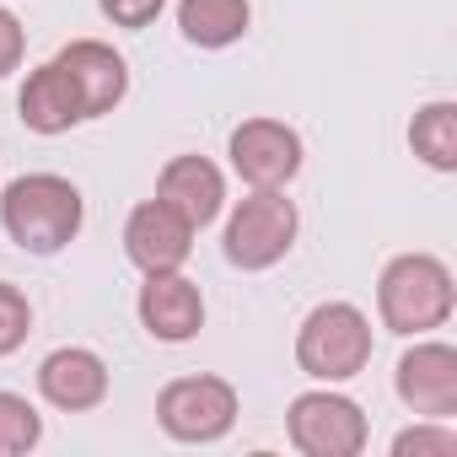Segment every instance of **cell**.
<instances>
[{"instance_id": "cell-1", "label": "cell", "mask_w": 457, "mask_h": 457, "mask_svg": "<svg viewBox=\"0 0 457 457\" xmlns=\"http://www.w3.org/2000/svg\"><path fill=\"white\" fill-rule=\"evenodd\" d=\"M0 226L28 253H60L81 232V188L54 172H28L0 194Z\"/></svg>"}, {"instance_id": "cell-2", "label": "cell", "mask_w": 457, "mask_h": 457, "mask_svg": "<svg viewBox=\"0 0 457 457\" xmlns=\"http://www.w3.org/2000/svg\"><path fill=\"white\" fill-rule=\"evenodd\" d=\"M377 307H382V323L393 334H425V328H441L452 318V275L441 259L430 253H403L382 270V286H377Z\"/></svg>"}, {"instance_id": "cell-3", "label": "cell", "mask_w": 457, "mask_h": 457, "mask_svg": "<svg viewBox=\"0 0 457 457\" xmlns=\"http://www.w3.org/2000/svg\"><path fill=\"white\" fill-rule=\"evenodd\" d=\"M296 361L318 382H350L371 361V323L350 302H323L296 334Z\"/></svg>"}, {"instance_id": "cell-4", "label": "cell", "mask_w": 457, "mask_h": 457, "mask_svg": "<svg viewBox=\"0 0 457 457\" xmlns=\"http://www.w3.org/2000/svg\"><path fill=\"white\" fill-rule=\"evenodd\" d=\"M296 243V204L280 188H253L226 220V259L237 270H270Z\"/></svg>"}, {"instance_id": "cell-5", "label": "cell", "mask_w": 457, "mask_h": 457, "mask_svg": "<svg viewBox=\"0 0 457 457\" xmlns=\"http://www.w3.org/2000/svg\"><path fill=\"white\" fill-rule=\"evenodd\" d=\"M156 420L178 441H215L237 420V393L220 377H178L156 398Z\"/></svg>"}, {"instance_id": "cell-6", "label": "cell", "mask_w": 457, "mask_h": 457, "mask_svg": "<svg viewBox=\"0 0 457 457\" xmlns=\"http://www.w3.org/2000/svg\"><path fill=\"white\" fill-rule=\"evenodd\" d=\"M286 430L307 457H355L366 446V414L339 393H302Z\"/></svg>"}, {"instance_id": "cell-7", "label": "cell", "mask_w": 457, "mask_h": 457, "mask_svg": "<svg viewBox=\"0 0 457 457\" xmlns=\"http://www.w3.org/2000/svg\"><path fill=\"white\" fill-rule=\"evenodd\" d=\"M232 167L253 188H286L302 172V135L280 119H248L232 129Z\"/></svg>"}, {"instance_id": "cell-8", "label": "cell", "mask_w": 457, "mask_h": 457, "mask_svg": "<svg viewBox=\"0 0 457 457\" xmlns=\"http://www.w3.org/2000/svg\"><path fill=\"white\" fill-rule=\"evenodd\" d=\"M54 65L71 76V87H76L87 119L113 113V108L124 103V92H129V71H124V60H119L108 44H97V38H76V44H65V49L54 54Z\"/></svg>"}, {"instance_id": "cell-9", "label": "cell", "mask_w": 457, "mask_h": 457, "mask_svg": "<svg viewBox=\"0 0 457 457\" xmlns=\"http://www.w3.org/2000/svg\"><path fill=\"white\" fill-rule=\"evenodd\" d=\"M398 398L425 420L457 414V350L452 345H414L398 361Z\"/></svg>"}, {"instance_id": "cell-10", "label": "cell", "mask_w": 457, "mask_h": 457, "mask_svg": "<svg viewBox=\"0 0 457 457\" xmlns=\"http://www.w3.org/2000/svg\"><path fill=\"white\" fill-rule=\"evenodd\" d=\"M188 248H194V226H188L172 204H162V199H145V204L129 215V226H124V253H129V264H140L145 275L178 270V264L188 259Z\"/></svg>"}, {"instance_id": "cell-11", "label": "cell", "mask_w": 457, "mask_h": 457, "mask_svg": "<svg viewBox=\"0 0 457 457\" xmlns=\"http://www.w3.org/2000/svg\"><path fill=\"white\" fill-rule=\"evenodd\" d=\"M140 323H145V334L162 339V345H183V339H194L199 323H204L199 286L183 280L178 270H156V275H145V286H140Z\"/></svg>"}, {"instance_id": "cell-12", "label": "cell", "mask_w": 457, "mask_h": 457, "mask_svg": "<svg viewBox=\"0 0 457 457\" xmlns=\"http://www.w3.org/2000/svg\"><path fill=\"white\" fill-rule=\"evenodd\" d=\"M156 199L172 204V210L194 226V232H199V226H210V220L220 215L226 183H220L215 162H204V156H172V162L162 167V178H156Z\"/></svg>"}, {"instance_id": "cell-13", "label": "cell", "mask_w": 457, "mask_h": 457, "mask_svg": "<svg viewBox=\"0 0 457 457\" xmlns=\"http://www.w3.org/2000/svg\"><path fill=\"white\" fill-rule=\"evenodd\" d=\"M38 387L54 409L65 414H81V409H97L103 393H108V366L92 355V350H54L44 366H38Z\"/></svg>"}, {"instance_id": "cell-14", "label": "cell", "mask_w": 457, "mask_h": 457, "mask_svg": "<svg viewBox=\"0 0 457 457\" xmlns=\"http://www.w3.org/2000/svg\"><path fill=\"white\" fill-rule=\"evenodd\" d=\"M17 108H22V124L38 129V135H65L71 124L87 119V113H81V97H76V87H71V76H65L54 60L38 65V71L28 76Z\"/></svg>"}, {"instance_id": "cell-15", "label": "cell", "mask_w": 457, "mask_h": 457, "mask_svg": "<svg viewBox=\"0 0 457 457\" xmlns=\"http://www.w3.org/2000/svg\"><path fill=\"white\" fill-rule=\"evenodd\" d=\"M178 28L199 49H226L248 33V0H178Z\"/></svg>"}, {"instance_id": "cell-16", "label": "cell", "mask_w": 457, "mask_h": 457, "mask_svg": "<svg viewBox=\"0 0 457 457\" xmlns=\"http://www.w3.org/2000/svg\"><path fill=\"white\" fill-rule=\"evenodd\" d=\"M409 145H414V156H425L436 172H452V167H457V108H452V103L420 108L414 124H409Z\"/></svg>"}, {"instance_id": "cell-17", "label": "cell", "mask_w": 457, "mask_h": 457, "mask_svg": "<svg viewBox=\"0 0 457 457\" xmlns=\"http://www.w3.org/2000/svg\"><path fill=\"white\" fill-rule=\"evenodd\" d=\"M38 436H44L38 409L17 393H0V457H17V452L38 446Z\"/></svg>"}, {"instance_id": "cell-18", "label": "cell", "mask_w": 457, "mask_h": 457, "mask_svg": "<svg viewBox=\"0 0 457 457\" xmlns=\"http://www.w3.org/2000/svg\"><path fill=\"white\" fill-rule=\"evenodd\" d=\"M28 328H33V307H28V296H22L17 286L0 280V355H12V350L28 339Z\"/></svg>"}, {"instance_id": "cell-19", "label": "cell", "mask_w": 457, "mask_h": 457, "mask_svg": "<svg viewBox=\"0 0 457 457\" xmlns=\"http://www.w3.org/2000/svg\"><path fill=\"white\" fill-rule=\"evenodd\" d=\"M393 452H398V457H457V436L436 420V425H414V430H403V436L393 441Z\"/></svg>"}, {"instance_id": "cell-20", "label": "cell", "mask_w": 457, "mask_h": 457, "mask_svg": "<svg viewBox=\"0 0 457 457\" xmlns=\"http://www.w3.org/2000/svg\"><path fill=\"white\" fill-rule=\"evenodd\" d=\"M97 6H103V17L113 28H151L167 0H97Z\"/></svg>"}, {"instance_id": "cell-21", "label": "cell", "mask_w": 457, "mask_h": 457, "mask_svg": "<svg viewBox=\"0 0 457 457\" xmlns=\"http://www.w3.org/2000/svg\"><path fill=\"white\" fill-rule=\"evenodd\" d=\"M17 65H22V22L0 12V76H12Z\"/></svg>"}]
</instances>
